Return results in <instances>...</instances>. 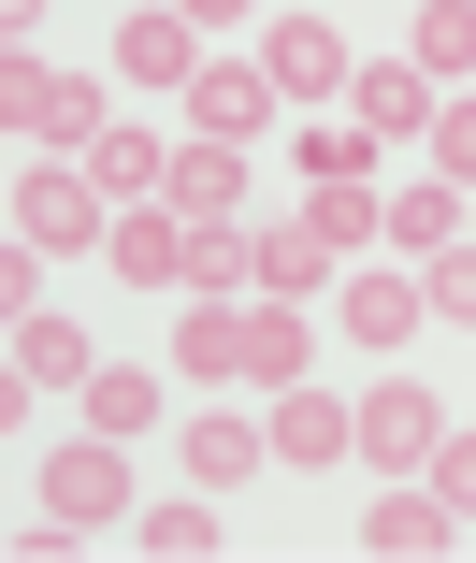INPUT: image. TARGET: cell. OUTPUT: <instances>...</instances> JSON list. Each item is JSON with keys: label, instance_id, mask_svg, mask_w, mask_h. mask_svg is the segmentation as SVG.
<instances>
[{"label": "cell", "instance_id": "cell-1", "mask_svg": "<svg viewBox=\"0 0 476 563\" xmlns=\"http://www.w3.org/2000/svg\"><path fill=\"white\" fill-rule=\"evenodd\" d=\"M0 117H15V145H44V159H87L101 145V73H44L15 44L0 58Z\"/></svg>", "mask_w": 476, "mask_h": 563}, {"label": "cell", "instance_id": "cell-2", "mask_svg": "<svg viewBox=\"0 0 476 563\" xmlns=\"http://www.w3.org/2000/svg\"><path fill=\"white\" fill-rule=\"evenodd\" d=\"M44 520H73V534H101V520H131V433H58L44 448Z\"/></svg>", "mask_w": 476, "mask_h": 563}, {"label": "cell", "instance_id": "cell-3", "mask_svg": "<svg viewBox=\"0 0 476 563\" xmlns=\"http://www.w3.org/2000/svg\"><path fill=\"white\" fill-rule=\"evenodd\" d=\"M15 232H30L44 261H73V246H115V202H101L87 159H44V174L15 188Z\"/></svg>", "mask_w": 476, "mask_h": 563}, {"label": "cell", "instance_id": "cell-4", "mask_svg": "<svg viewBox=\"0 0 476 563\" xmlns=\"http://www.w3.org/2000/svg\"><path fill=\"white\" fill-rule=\"evenodd\" d=\"M332 318H346V347H419V332H433V289H419V275L376 246V261H346Z\"/></svg>", "mask_w": 476, "mask_h": 563}, {"label": "cell", "instance_id": "cell-5", "mask_svg": "<svg viewBox=\"0 0 476 563\" xmlns=\"http://www.w3.org/2000/svg\"><path fill=\"white\" fill-rule=\"evenodd\" d=\"M115 87L188 101V87H202V15H174V0H131V30H115Z\"/></svg>", "mask_w": 476, "mask_h": 563}, {"label": "cell", "instance_id": "cell-6", "mask_svg": "<svg viewBox=\"0 0 476 563\" xmlns=\"http://www.w3.org/2000/svg\"><path fill=\"white\" fill-rule=\"evenodd\" d=\"M261 73H275L289 101H346V87H362V58H346V30H332V15H303V0H289L275 30H261Z\"/></svg>", "mask_w": 476, "mask_h": 563}, {"label": "cell", "instance_id": "cell-7", "mask_svg": "<svg viewBox=\"0 0 476 563\" xmlns=\"http://www.w3.org/2000/svg\"><path fill=\"white\" fill-rule=\"evenodd\" d=\"M275 101H289V87H275L261 58H202V87L174 101V117H188L202 145H261V131H275Z\"/></svg>", "mask_w": 476, "mask_h": 563}, {"label": "cell", "instance_id": "cell-8", "mask_svg": "<svg viewBox=\"0 0 476 563\" xmlns=\"http://www.w3.org/2000/svg\"><path fill=\"white\" fill-rule=\"evenodd\" d=\"M476 520L433 492V477H376V506H362V549H390V563H433V549H462Z\"/></svg>", "mask_w": 476, "mask_h": 563}, {"label": "cell", "instance_id": "cell-9", "mask_svg": "<svg viewBox=\"0 0 476 563\" xmlns=\"http://www.w3.org/2000/svg\"><path fill=\"white\" fill-rule=\"evenodd\" d=\"M174 362H188L202 390H261V303H202V289H188V318H174Z\"/></svg>", "mask_w": 476, "mask_h": 563}, {"label": "cell", "instance_id": "cell-10", "mask_svg": "<svg viewBox=\"0 0 476 563\" xmlns=\"http://www.w3.org/2000/svg\"><path fill=\"white\" fill-rule=\"evenodd\" d=\"M433 433H447V405H433L419 376H376V390H362V463H376V477H419Z\"/></svg>", "mask_w": 476, "mask_h": 563}, {"label": "cell", "instance_id": "cell-11", "mask_svg": "<svg viewBox=\"0 0 476 563\" xmlns=\"http://www.w3.org/2000/svg\"><path fill=\"white\" fill-rule=\"evenodd\" d=\"M346 117H362L376 145H433V117H447V87H433L419 58H362V87H346Z\"/></svg>", "mask_w": 476, "mask_h": 563}, {"label": "cell", "instance_id": "cell-12", "mask_svg": "<svg viewBox=\"0 0 476 563\" xmlns=\"http://www.w3.org/2000/svg\"><path fill=\"white\" fill-rule=\"evenodd\" d=\"M131 289H188V217L174 202H115V246H101Z\"/></svg>", "mask_w": 476, "mask_h": 563}, {"label": "cell", "instance_id": "cell-13", "mask_svg": "<svg viewBox=\"0 0 476 563\" xmlns=\"http://www.w3.org/2000/svg\"><path fill=\"white\" fill-rule=\"evenodd\" d=\"M275 463H362V405H332L318 376L275 390Z\"/></svg>", "mask_w": 476, "mask_h": 563}, {"label": "cell", "instance_id": "cell-14", "mask_svg": "<svg viewBox=\"0 0 476 563\" xmlns=\"http://www.w3.org/2000/svg\"><path fill=\"white\" fill-rule=\"evenodd\" d=\"M476 232V188H447V174H405L390 188V261H433V246H462Z\"/></svg>", "mask_w": 476, "mask_h": 563}, {"label": "cell", "instance_id": "cell-15", "mask_svg": "<svg viewBox=\"0 0 476 563\" xmlns=\"http://www.w3.org/2000/svg\"><path fill=\"white\" fill-rule=\"evenodd\" d=\"M174 463H188L202 492H246V477L275 463V419H231V405H217V419H188V448H174Z\"/></svg>", "mask_w": 476, "mask_h": 563}, {"label": "cell", "instance_id": "cell-16", "mask_svg": "<svg viewBox=\"0 0 476 563\" xmlns=\"http://www.w3.org/2000/svg\"><path fill=\"white\" fill-rule=\"evenodd\" d=\"M87 174H101V202H159V174H174V145H159V117H101V145H87Z\"/></svg>", "mask_w": 476, "mask_h": 563}, {"label": "cell", "instance_id": "cell-17", "mask_svg": "<svg viewBox=\"0 0 476 563\" xmlns=\"http://www.w3.org/2000/svg\"><path fill=\"white\" fill-rule=\"evenodd\" d=\"M159 202H174V217H246V145H202V131H188L174 174H159Z\"/></svg>", "mask_w": 476, "mask_h": 563}, {"label": "cell", "instance_id": "cell-18", "mask_svg": "<svg viewBox=\"0 0 476 563\" xmlns=\"http://www.w3.org/2000/svg\"><path fill=\"white\" fill-rule=\"evenodd\" d=\"M332 275H346V246L318 232V217H261V289H275V303H303V289H332Z\"/></svg>", "mask_w": 476, "mask_h": 563}, {"label": "cell", "instance_id": "cell-19", "mask_svg": "<svg viewBox=\"0 0 476 563\" xmlns=\"http://www.w3.org/2000/svg\"><path fill=\"white\" fill-rule=\"evenodd\" d=\"M246 275H261V232H246V217H188V289L202 303H246Z\"/></svg>", "mask_w": 476, "mask_h": 563}, {"label": "cell", "instance_id": "cell-20", "mask_svg": "<svg viewBox=\"0 0 476 563\" xmlns=\"http://www.w3.org/2000/svg\"><path fill=\"white\" fill-rule=\"evenodd\" d=\"M73 419H87V433H159V376H145V362H101V376L73 390Z\"/></svg>", "mask_w": 476, "mask_h": 563}, {"label": "cell", "instance_id": "cell-21", "mask_svg": "<svg viewBox=\"0 0 476 563\" xmlns=\"http://www.w3.org/2000/svg\"><path fill=\"white\" fill-rule=\"evenodd\" d=\"M405 58H419L433 87H476V0H419V30H405Z\"/></svg>", "mask_w": 476, "mask_h": 563}, {"label": "cell", "instance_id": "cell-22", "mask_svg": "<svg viewBox=\"0 0 476 563\" xmlns=\"http://www.w3.org/2000/svg\"><path fill=\"white\" fill-rule=\"evenodd\" d=\"M15 362H30L44 390H87V376H101V362H87V332H73V318H15Z\"/></svg>", "mask_w": 476, "mask_h": 563}, {"label": "cell", "instance_id": "cell-23", "mask_svg": "<svg viewBox=\"0 0 476 563\" xmlns=\"http://www.w3.org/2000/svg\"><path fill=\"white\" fill-rule=\"evenodd\" d=\"M145 549H159V563H202V549H217V492L188 477L174 506H145Z\"/></svg>", "mask_w": 476, "mask_h": 563}, {"label": "cell", "instance_id": "cell-24", "mask_svg": "<svg viewBox=\"0 0 476 563\" xmlns=\"http://www.w3.org/2000/svg\"><path fill=\"white\" fill-rule=\"evenodd\" d=\"M346 174H376V131L362 117H318L303 131V188H346Z\"/></svg>", "mask_w": 476, "mask_h": 563}, {"label": "cell", "instance_id": "cell-25", "mask_svg": "<svg viewBox=\"0 0 476 563\" xmlns=\"http://www.w3.org/2000/svg\"><path fill=\"white\" fill-rule=\"evenodd\" d=\"M303 362H318L303 303H275V289H261V390H303Z\"/></svg>", "mask_w": 476, "mask_h": 563}, {"label": "cell", "instance_id": "cell-26", "mask_svg": "<svg viewBox=\"0 0 476 563\" xmlns=\"http://www.w3.org/2000/svg\"><path fill=\"white\" fill-rule=\"evenodd\" d=\"M419 289H433V332H476V232H462V246H433V261H419Z\"/></svg>", "mask_w": 476, "mask_h": 563}, {"label": "cell", "instance_id": "cell-27", "mask_svg": "<svg viewBox=\"0 0 476 563\" xmlns=\"http://www.w3.org/2000/svg\"><path fill=\"white\" fill-rule=\"evenodd\" d=\"M419 477H433V492H447V506H462V520H476V433H462V419H447V433H433V463H419Z\"/></svg>", "mask_w": 476, "mask_h": 563}, {"label": "cell", "instance_id": "cell-28", "mask_svg": "<svg viewBox=\"0 0 476 563\" xmlns=\"http://www.w3.org/2000/svg\"><path fill=\"white\" fill-rule=\"evenodd\" d=\"M433 174H447V188H476V87L433 117Z\"/></svg>", "mask_w": 476, "mask_h": 563}, {"label": "cell", "instance_id": "cell-29", "mask_svg": "<svg viewBox=\"0 0 476 563\" xmlns=\"http://www.w3.org/2000/svg\"><path fill=\"white\" fill-rule=\"evenodd\" d=\"M174 15H202V30H231V15H261V0H174Z\"/></svg>", "mask_w": 476, "mask_h": 563}]
</instances>
